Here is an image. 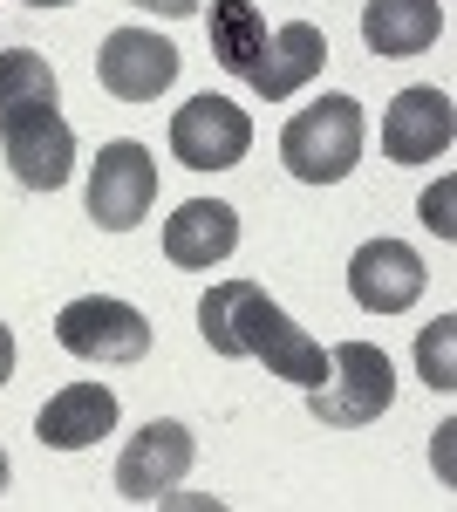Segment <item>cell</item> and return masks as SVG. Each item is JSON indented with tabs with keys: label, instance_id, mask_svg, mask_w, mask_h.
Returning <instances> with one entry per match:
<instances>
[{
	"label": "cell",
	"instance_id": "cell-1",
	"mask_svg": "<svg viewBox=\"0 0 457 512\" xmlns=\"http://www.w3.org/2000/svg\"><path fill=\"white\" fill-rule=\"evenodd\" d=\"M198 335L212 342V355H253L267 362L280 383H301V390H321L328 383V349L294 328V315L273 301L260 280H219L205 301H198Z\"/></svg>",
	"mask_w": 457,
	"mask_h": 512
},
{
	"label": "cell",
	"instance_id": "cell-2",
	"mask_svg": "<svg viewBox=\"0 0 457 512\" xmlns=\"http://www.w3.org/2000/svg\"><path fill=\"white\" fill-rule=\"evenodd\" d=\"M362 137H369L362 103L335 89V96H321V103H307V110L287 117V130H280V164L301 185H342L348 171L362 164Z\"/></svg>",
	"mask_w": 457,
	"mask_h": 512
},
{
	"label": "cell",
	"instance_id": "cell-3",
	"mask_svg": "<svg viewBox=\"0 0 457 512\" xmlns=\"http://www.w3.org/2000/svg\"><path fill=\"white\" fill-rule=\"evenodd\" d=\"M389 403H396V369H389V355H382L376 342H342V349H328V383L307 390L314 424H335V431L376 424Z\"/></svg>",
	"mask_w": 457,
	"mask_h": 512
},
{
	"label": "cell",
	"instance_id": "cell-4",
	"mask_svg": "<svg viewBox=\"0 0 457 512\" xmlns=\"http://www.w3.org/2000/svg\"><path fill=\"white\" fill-rule=\"evenodd\" d=\"M55 342L69 355H82V362L123 369V362H144L151 355V321L137 315L130 301H116V294H82V301H69L55 315Z\"/></svg>",
	"mask_w": 457,
	"mask_h": 512
},
{
	"label": "cell",
	"instance_id": "cell-5",
	"mask_svg": "<svg viewBox=\"0 0 457 512\" xmlns=\"http://www.w3.org/2000/svg\"><path fill=\"white\" fill-rule=\"evenodd\" d=\"M151 205H157V158L137 137L103 144V158L89 164V219L103 233H130L151 219Z\"/></svg>",
	"mask_w": 457,
	"mask_h": 512
},
{
	"label": "cell",
	"instance_id": "cell-6",
	"mask_svg": "<svg viewBox=\"0 0 457 512\" xmlns=\"http://www.w3.org/2000/svg\"><path fill=\"white\" fill-rule=\"evenodd\" d=\"M253 151V117L232 103V96H191L185 110L171 117V158L185 171H232V164Z\"/></svg>",
	"mask_w": 457,
	"mask_h": 512
},
{
	"label": "cell",
	"instance_id": "cell-7",
	"mask_svg": "<svg viewBox=\"0 0 457 512\" xmlns=\"http://www.w3.org/2000/svg\"><path fill=\"white\" fill-rule=\"evenodd\" d=\"M0 151L28 192H62L76 171V130L62 123V110H14L0 117Z\"/></svg>",
	"mask_w": 457,
	"mask_h": 512
},
{
	"label": "cell",
	"instance_id": "cell-8",
	"mask_svg": "<svg viewBox=\"0 0 457 512\" xmlns=\"http://www.w3.org/2000/svg\"><path fill=\"white\" fill-rule=\"evenodd\" d=\"M191 458H198V444L178 417H151L144 431L123 444V458H116V492L123 499H137V506H151L164 492H178L191 472Z\"/></svg>",
	"mask_w": 457,
	"mask_h": 512
},
{
	"label": "cell",
	"instance_id": "cell-9",
	"mask_svg": "<svg viewBox=\"0 0 457 512\" xmlns=\"http://www.w3.org/2000/svg\"><path fill=\"white\" fill-rule=\"evenodd\" d=\"M96 82L123 96V103H157L171 82H178V48L151 28H116L96 48Z\"/></svg>",
	"mask_w": 457,
	"mask_h": 512
},
{
	"label": "cell",
	"instance_id": "cell-10",
	"mask_svg": "<svg viewBox=\"0 0 457 512\" xmlns=\"http://www.w3.org/2000/svg\"><path fill=\"white\" fill-rule=\"evenodd\" d=\"M457 137L451 96L444 89H403L389 110H382V158L389 164H430L444 158Z\"/></svg>",
	"mask_w": 457,
	"mask_h": 512
},
{
	"label": "cell",
	"instance_id": "cell-11",
	"mask_svg": "<svg viewBox=\"0 0 457 512\" xmlns=\"http://www.w3.org/2000/svg\"><path fill=\"white\" fill-rule=\"evenodd\" d=\"M348 294L369 315H403V308H417V294H423V260L403 239H369L348 260Z\"/></svg>",
	"mask_w": 457,
	"mask_h": 512
},
{
	"label": "cell",
	"instance_id": "cell-12",
	"mask_svg": "<svg viewBox=\"0 0 457 512\" xmlns=\"http://www.w3.org/2000/svg\"><path fill=\"white\" fill-rule=\"evenodd\" d=\"M116 431V390L110 383H69V390H55L41 403L35 417V437L48 451H89V444H103Z\"/></svg>",
	"mask_w": 457,
	"mask_h": 512
},
{
	"label": "cell",
	"instance_id": "cell-13",
	"mask_svg": "<svg viewBox=\"0 0 457 512\" xmlns=\"http://www.w3.org/2000/svg\"><path fill=\"white\" fill-rule=\"evenodd\" d=\"M239 246V212L226 198H191L164 219V260L171 267H219Z\"/></svg>",
	"mask_w": 457,
	"mask_h": 512
},
{
	"label": "cell",
	"instance_id": "cell-14",
	"mask_svg": "<svg viewBox=\"0 0 457 512\" xmlns=\"http://www.w3.org/2000/svg\"><path fill=\"white\" fill-rule=\"evenodd\" d=\"M321 62H328V35L314 28V21H287V28H273L267 48H260V62H253V96H267V103H287L301 82L321 76Z\"/></svg>",
	"mask_w": 457,
	"mask_h": 512
},
{
	"label": "cell",
	"instance_id": "cell-15",
	"mask_svg": "<svg viewBox=\"0 0 457 512\" xmlns=\"http://www.w3.org/2000/svg\"><path fill=\"white\" fill-rule=\"evenodd\" d=\"M437 35H444V7L437 0H369L362 7V41H369V55H382V62L423 55Z\"/></svg>",
	"mask_w": 457,
	"mask_h": 512
},
{
	"label": "cell",
	"instance_id": "cell-16",
	"mask_svg": "<svg viewBox=\"0 0 457 512\" xmlns=\"http://www.w3.org/2000/svg\"><path fill=\"white\" fill-rule=\"evenodd\" d=\"M260 48H267V21H260V7H253V0H212V55H219L239 82L253 76Z\"/></svg>",
	"mask_w": 457,
	"mask_h": 512
},
{
	"label": "cell",
	"instance_id": "cell-17",
	"mask_svg": "<svg viewBox=\"0 0 457 512\" xmlns=\"http://www.w3.org/2000/svg\"><path fill=\"white\" fill-rule=\"evenodd\" d=\"M14 110H62L55 69L41 62L35 48H7L0 55V117H14Z\"/></svg>",
	"mask_w": 457,
	"mask_h": 512
},
{
	"label": "cell",
	"instance_id": "cell-18",
	"mask_svg": "<svg viewBox=\"0 0 457 512\" xmlns=\"http://www.w3.org/2000/svg\"><path fill=\"white\" fill-rule=\"evenodd\" d=\"M451 342H457V321H430L423 328V342H417V369H423V383L430 390H457V362H451Z\"/></svg>",
	"mask_w": 457,
	"mask_h": 512
},
{
	"label": "cell",
	"instance_id": "cell-19",
	"mask_svg": "<svg viewBox=\"0 0 457 512\" xmlns=\"http://www.w3.org/2000/svg\"><path fill=\"white\" fill-rule=\"evenodd\" d=\"M444 212H451V185H444L437 198H423V226H437V233L451 239V219H444Z\"/></svg>",
	"mask_w": 457,
	"mask_h": 512
},
{
	"label": "cell",
	"instance_id": "cell-20",
	"mask_svg": "<svg viewBox=\"0 0 457 512\" xmlns=\"http://www.w3.org/2000/svg\"><path fill=\"white\" fill-rule=\"evenodd\" d=\"M130 7H151V14H164V21H185V14H198V0H130Z\"/></svg>",
	"mask_w": 457,
	"mask_h": 512
},
{
	"label": "cell",
	"instance_id": "cell-21",
	"mask_svg": "<svg viewBox=\"0 0 457 512\" xmlns=\"http://www.w3.org/2000/svg\"><path fill=\"white\" fill-rule=\"evenodd\" d=\"M7 376H14V328L0 321V390H7Z\"/></svg>",
	"mask_w": 457,
	"mask_h": 512
},
{
	"label": "cell",
	"instance_id": "cell-22",
	"mask_svg": "<svg viewBox=\"0 0 457 512\" xmlns=\"http://www.w3.org/2000/svg\"><path fill=\"white\" fill-rule=\"evenodd\" d=\"M28 7H69V0H28Z\"/></svg>",
	"mask_w": 457,
	"mask_h": 512
},
{
	"label": "cell",
	"instance_id": "cell-23",
	"mask_svg": "<svg viewBox=\"0 0 457 512\" xmlns=\"http://www.w3.org/2000/svg\"><path fill=\"white\" fill-rule=\"evenodd\" d=\"M0 492H7V451H0Z\"/></svg>",
	"mask_w": 457,
	"mask_h": 512
}]
</instances>
